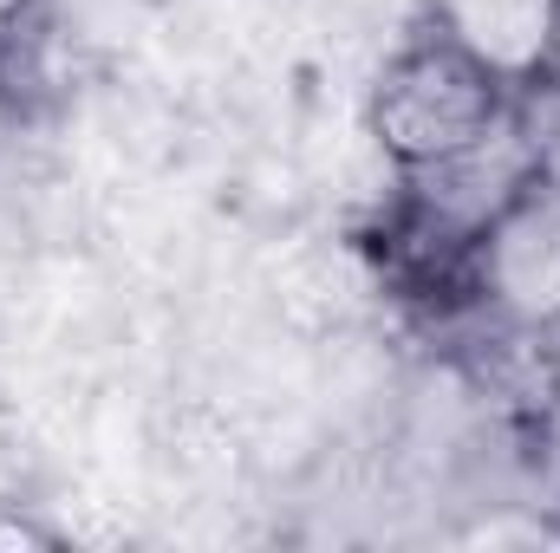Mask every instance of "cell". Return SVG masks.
<instances>
[{"mask_svg": "<svg viewBox=\"0 0 560 553\" xmlns=\"http://www.w3.org/2000/svg\"><path fill=\"white\" fill-rule=\"evenodd\" d=\"M515 111H522V98L489 66H476L456 39H443L430 20L378 66V79L365 92V131L398 176H418V169L482 150L515 125Z\"/></svg>", "mask_w": 560, "mask_h": 553, "instance_id": "1", "label": "cell"}, {"mask_svg": "<svg viewBox=\"0 0 560 553\" xmlns=\"http://www.w3.org/2000/svg\"><path fill=\"white\" fill-rule=\"evenodd\" d=\"M469 306L515 339L560 332V183L535 169L469 242Z\"/></svg>", "mask_w": 560, "mask_h": 553, "instance_id": "2", "label": "cell"}, {"mask_svg": "<svg viewBox=\"0 0 560 553\" xmlns=\"http://www.w3.org/2000/svg\"><path fill=\"white\" fill-rule=\"evenodd\" d=\"M430 26L489 66L515 98L555 85L560 72V0H430Z\"/></svg>", "mask_w": 560, "mask_h": 553, "instance_id": "3", "label": "cell"}, {"mask_svg": "<svg viewBox=\"0 0 560 553\" xmlns=\"http://www.w3.org/2000/svg\"><path fill=\"white\" fill-rule=\"evenodd\" d=\"M39 13H46V0H0V46H13Z\"/></svg>", "mask_w": 560, "mask_h": 553, "instance_id": "4", "label": "cell"}, {"mask_svg": "<svg viewBox=\"0 0 560 553\" xmlns=\"http://www.w3.org/2000/svg\"><path fill=\"white\" fill-rule=\"evenodd\" d=\"M7 541H26V548H52L59 534H52V528H33V521H0V548H7Z\"/></svg>", "mask_w": 560, "mask_h": 553, "instance_id": "5", "label": "cell"}]
</instances>
